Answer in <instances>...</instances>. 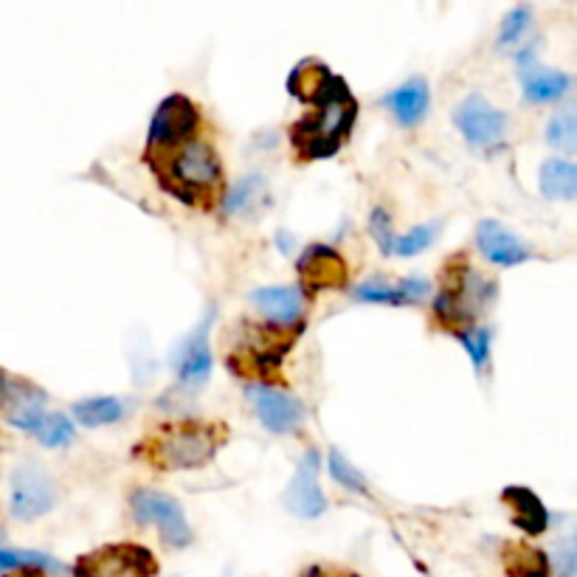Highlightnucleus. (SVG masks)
<instances>
[{
    "label": "nucleus",
    "instance_id": "nucleus-1",
    "mask_svg": "<svg viewBox=\"0 0 577 577\" xmlns=\"http://www.w3.org/2000/svg\"><path fill=\"white\" fill-rule=\"evenodd\" d=\"M290 96L301 99L310 113L290 127V144L301 161H324L350 138L358 119V102L350 85L324 62L305 60L288 76Z\"/></svg>",
    "mask_w": 577,
    "mask_h": 577
},
{
    "label": "nucleus",
    "instance_id": "nucleus-2",
    "mask_svg": "<svg viewBox=\"0 0 577 577\" xmlns=\"http://www.w3.org/2000/svg\"><path fill=\"white\" fill-rule=\"evenodd\" d=\"M147 164L164 192L186 206H212L220 197V155L200 138H192L175 150H147Z\"/></svg>",
    "mask_w": 577,
    "mask_h": 577
},
{
    "label": "nucleus",
    "instance_id": "nucleus-3",
    "mask_svg": "<svg viewBox=\"0 0 577 577\" xmlns=\"http://www.w3.org/2000/svg\"><path fill=\"white\" fill-rule=\"evenodd\" d=\"M228 431L223 423H169L147 434L135 445V456L158 471H195L209 465L226 445Z\"/></svg>",
    "mask_w": 577,
    "mask_h": 577
},
{
    "label": "nucleus",
    "instance_id": "nucleus-4",
    "mask_svg": "<svg viewBox=\"0 0 577 577\" xmlns=\"http://www.w3.org/2000/svg\"><path fill=\"white\" fill-rule=\"evenodd\" d=\"M487 301V282L473 274L465 257H454L445 265V282L434 299V316L440 327L454 336L473 330L476 313Z\"/></svg>",
    "mask_w": 577,
    "mask_h": 577
},
{
    "label": "nucleus",
    "instance_id": "nucleus-5",
    "mask_svg": "<svg viewBox=\"0 0 577 577\" xmlns=\"http://www.w3.org/2000/svg\"><path fill=\"white\" fill-rule=\"evenodd\" d=\"M158 560L142 544H107L82 555L74 566V577H155Z\"/></svg>",
    "mask_w": 577,
    "mask_h": 577
},
{
    "label": "nucleus",
    "instance_id": "nucleus-6",
    "mask_svg": "<svg viewBox=\"0 0 577 577\" xmlns=\"http://www.w3.org/2000/svg\"><path fill=\"white\" fill-rule=\"evenodd\" d=\"M130 507H133L135 522L158 529L161 540L169 544V547L186 549L192 538H195L189 522H186L184 507L173 496H166V493L142 487V491H135L130 496Z\"/></svg>",
    "mask_w": 577,
    "mask_h": 577
},
{
    "label": "nucleus",
    "instance_id": "nucleus-7",
    "mask_svg": "<svg viewBox=\"0 0 577 577\" xmlns=\"http://www.w3.org/2000/svg\"><path fill=\"white\" fill-rule=\"evenodd\" d=\"M54 504L56 487L43 467L31 465V462H23V465L14 467L12 498H9V507H12L14 518H20V522H34V518L54 511Z\"/></svg>",
    "mask_w": 577,
    "mask_h": 577
},
{
    "label": "nucleus",
    "instance_id": "nucleus-8",
    "mask_svg": "<svg viewBox=\"0 0 577 577\" xmlns=\"http://www.w3.org/2000/svg\"><path fill=\"white\" fill-rule=\"evenodd\" d=\"M454 124L465 135V142L480 150L502 147L504 135H507V116L480 93H473L456 105Z\"/></svg>",
    "mask_w": 577,
    "mask_h": 577
},
{
    "label": "nucleus",
    "instance_id": "nucleus-9",
    "mask_svg": "<svg viewBox=\"0 0 577 577\" xmlns=\"http://www.w3.org/2000/svg\"><path fill=\"white\" fill-rule=\"evenodd\" d=\"M197 133V107L184 93H173L155 111L153 124H150V150H175L181 144L192 142Z\"/></svg>",
    "mask_w": 577,
    "mask_h": 577
},
{
    "label": "nucleus",
    "instance_id": "nucleus-10",
    "mask_svg": "<svg viewBox=\"0 0 577 577\" xmlns=\"http://www.w3.org/2000/svg\"><path fill=\"white\" fill-rule=\"evenodd\" d=\"M212 367H215V356H212V313L200 319V324L192 330L186 338V344L181 347L178 356V383L186 394H197L206 389L212 378Z\"/></svg>",
    "mask_w": 577,
    "mask_h": 577
},
{
    "label": "nucleus",
    "instance_id": "nucleus-11",
    "mask_svg": "<svg viewBox=\"0 0 577 577\" xmlns=\"http://www.w3.org/2000/svg\"><path fill=\"white\" fill-rule=\"evenodd\" d=\"M299 279L301 288L308 293H319V290H344L350 285V265L336 248L330 246H310L308 251L299 257Z\"/></svg>",
    "mask_w": 577,
    "mask_h": 577
},
{
    "label": "nucleus",
    "instance_id": "nucleus-12",
    "mask_svg": "<svg viewBox=\"0 0 577 577\" xmlns=\"http://www.w3.org/2000/svg\"><path fill=\"white\" fill-rule=\"evenodd\" d=\"M248 403H251L254 414L259 418V423L265 425L274 434H290L301 425L305 420V409L296 398L279 392V389H270L257 383V387H248Z\"/></svg>",
    "mask_w": 577,
    "mask_h": 577
},
{
    "label": "nucleus",
    "instance_id": "nucleus-13",
    "mask_svg": "<svg viewBox=\"0 0 577 577\" xmlns=\"http://www.w3.org/2000/svg\"><path fill=\"white\" fill-rule=\"evenodd\" d=\"M288 511L299 518H319L327 511V498L319 487V454L308 451L296 467L290 487L285 491Z\"/></svg>",
    "mask_w": 577,
    "mask_h": 577
},
{
    "label": "nucleus",
    "instance_id": "nucleus-14",
    "mask_svg": "<svg viewBox=\"0 0 577 577\" xmlns=\"http://www.w3.org/2000/svg\"><path fill=\"white\" fill-rule=\"evenodd\" d=\"M476 248L487 262L498 265V268H516L533 257V251L518 240L516 234L504 228L498 220H482L476 226Z\"/></svg>",
    "mask_w": 577,
    "mask_h": 577
},
{
    "label": "nucleus",
    "instance_id": "nucleus-15",
    "mask_svg": "<svg viewBox=\"0 0 577 577\" xmlns=\"http://www.w3.org/2000/svg\"><path fill=\"white\" fill-rule=\"evenodd\" d=\"M254 308L268 321L279 327L299 324L301 310H305V299L296 288H285V285H270V288H257L251 293Z\"/></svg>",
    "mask_w": 577,
    "mask_h": 577
},
{
    "label": "nucleus",
    "instance_id": "nucleus-16",
    "mask_svg": "<svg viewBox=\"0 0 577 577\" xmlns=\"http://www.w3.org/2000/svg\"><path fill=\"white\" fill-rule=\"evenodd\" d=\"M431 285L420 277L400 279L398 285H387L383 279L378 282H367L356 288L358 301H378V305H394V308H405V305H420L429 296Z\"/></svg>",
    "mask_w": 577,
    "mask_h": 577
},
{
    "label": "nucleus",
    "instance_id": "nucleus-17",
    "mask_svg": "<svg viewBox=\"0 0 577 577\" xmlns=\"http://www.w3.org/2000/svg\"><path fill=\"white\" fill-rule=\"evenodd\" d=\"M502 502L513 511V524H516L518 529H524L527 535L547 533L549 513L547 507H544V502H540L529 487H522V485L504 487Z\"/></svg>",
    "mask_w": 577,
    "mask_h": 577
},
{
    "label": "nucleus",
    "instance_id": "nucleus-18",
    "mask_svg": "<svg viewBox=\"0 0 577 577\" xmlns=\"http://www.w3.org/2000/svg\"><path fill=\"white\" fill-rule=\"evenodd\" d=\"M383 102H387V107L394 113V119H398L400 124L412 127V124H418L420 119L425 116V111H429V82H425L423 76H414V80H409L405 85L394 87Z\"/></svg>",
    "mask_w": 577,
    "mask_h": 577
},
{
    "label": "nucleus",
    "instance_id": "nucleus-19",
    "mask_svg": "<svg viewBox=\"0 0 577 577\" xmlns=\"http://www.w3.org/2000/svg\"><path fill=\"white\" fill-rule=\"evenodd\" d=\"M571 76L564 71H549V68L524 65V99L527 102H558L569 93Z\"/></svg>",
    "mask_w": 577,
    "mask_h": 577
},
{
    "label": "nucleus",
    "instance_id": "nucleus-20",
    "mask_svg": "<svg viewBox=\"0 0 577 577\" xmlns=\"http://www.w3.org/2000/svg\"><path fill=\"white\" fill-rule=\"evenodd\" d=\"M540 195L547 200L571 203L577 197V166L566 158L544 161L538 175Z\"/></svg>",
    "mask_w": 577,
    "mask_h": 577
},
{
    "label": "nucleus",
    "instance_id": "nucleus-21",
    "mask_svg": "<svg viewBox=\"0 0 577 577\" xmlns=\"http://www.w3.org/2000/svg\"><path fill=\"white\" fill-rule=\"evenodd\" d=\"M504 571L507 577H549L553 566L544 549L533 544H507L504 547Z\"/></svg>",
    "mask_w": 577,
    "mask_h": 577
},
{
    "label": "nucleus",
    "instance_id": "nucleus-22",
    "mask_svg": "<svg viewBox=\"0 0 577 577\" xmlns=\"http://www.w3.org/2000/svg\"><path fill=\"white\" fill-rule=\"evenodd\" d=\"M71 412H74L80 425H85V429H99V425L119 423L124 414V403L119 398H87L74 403Z\"/></svg>",
    "mask_w": 577,
    "mask_h": 577
},
{
    "label": "nucleus",
    "instance_id": "nucleus-23",
    "mask_svg": "<svg viewBox=\"0 0 577 577\" xmlns=\"http://www.w3.org/2000/svg\"><path fill=\"white\" fill-rule=\"evenodd\" d=\"M268 200V192H265V178L259 175H248L240 184L234 186V192L226 200V212L234 217H248L254 212L262 209V203Z\"/></svg>",
    "mask_w": 577,
    "mask_h": 577
},
{
    "label": "nucleus",
    "instance_id": "nucleus-24",
    "mask_svg": "<svg viewBox=\"0 0 577 577\" xmlns=\"http://www.w3.org/2000/svg\"><path fill=\"white\" fill-rule=\"evenodd\" d=\"M31 436H38L40 443L49 445V449H62V445H68L74 440V425H71V420H68L65 414L45 412Z\"/></svg>",
    "mask_w": 577,
    "mask_h": 577
},
{
    "label": "nucleus",
    "instance_id": "nucleus-25",
    "mask_svg": "<svg viewBox=\"0 0 577 577\" xmlns=\"http://www.w3.org/2000/svg\"><path fill=\"white\" fill-rule=\"evenodd\" d=\"M547 142L553 144L555 150H560V153H575L577 122H575V111H571V107H564V111H558L553 119H549Z\"/></svg>",
    "mask_w": 577,
    "mask_h": 577
},
{
    "label": "nucleus",
    "instance_id": "nucleus-26",
    "mask_svg": "<svg viewBox=\"0 0 577 577\" xmlns=\"http://www.w3.org/2000/svg\"><path fill=\"white\" fill-rule=\"evenodd\" d=\"M327 465H330L332 480H336L338 485L344 487V491L358 493V496H369V485H367V480H363V473L358 471L356 465H350V462L344 460V454H341V451L332 449L330 451V460H327Z\"/></svg>",
    "mask_w": 577,
    "mask_h": 577
},
{
    "label": "nucleus",
    "instance_id": "nucleus-27",
    "mask_svg": "<svg viewBox=\"0 0 577 577\" xmlns=\"http://www.w3.org/2000/svg\"><path fill=\"white\" fill-rule=\"evenodd\" d=\"M436 234H440V223H425V226L412 228L403 237H394L392 254H398V257H414V254L425 251L436 240Z\"/></svg>",
    "mask_w": 577,
    "mask_h": 577
},
{
    "label": "nucleus",
    "instance_id": "nucleus-28",
    "mask_svg": "<svg viewBox=\"0 0 577 577\" xmlns=\"http://www.w3.org/2000/svg\"><path fill=\"white\" fill-rule=\"evenodd\" d=\"M60 569L54 558L43 553H25V549H0V571H14V569Z\"/></svg>",
    "mask_w": 577,
    "mask_h": 577
},
{
    "label": "nucleus",
    "instance_id": "nucleus-29",
    "mask_svg": "<svg viewBox=\"0 0 577 577\" xmlns=\"http://www.w3.org/2000/svg\"><path fill=\"white\" fill-rule=\"evenodd\" d=\"M529 23H533V9L529 7H516L507 18H504L502 31H498V49H511L518 40L527 34Z\"/></svg>",
    "mask_w": 577,
    "mask_h": 577
},
{
    "label": "nucleus",
    "instance_id": "nucleus-30",
    "mask_svg": "<svg viewBox=\"0 0 577 577\" xmlns=\"http://www.w3.org/2000/svg\"><path fill=\"white\" fill-rule=\"evenodd\" d=\"M456 338H460V344L467 350V356H471L473 367H485V361L491 358V330L480 327V330H467Z\"/></svg>",
    "mask_w": 577,
    "mask_h": 577
},
{
    "label": "nucleus",
    "instance_id": "nucleus-31",
    "mask_svg": "<svg viewBox=\"0 0 577 577\" xmlns=\"http://www.w3.org/2000/svg\"><path fill=\"white\" fill-rule=\"evenodd\" d=\"M369 234L375 237V243L381 246V251L387 254V257L394 251V228L387 209H375L369 215Z\"/></svg>",
    "mask_w": 577,
    "mask_h": 577
},
{
    "label": "nucleus",
    "instance_id": "nucleus-32",
    "mask_svg": "<svg viewBox=\"0 0 577 577\" xmlns=\"http://www.w3.org/2000/svg\"><path fill=\"white\" fill-rule=\"evenodd\" d=\"M555 571L560 577H575V547H571V540H566L560 547L558 558H555Z\"/></svg>",
    "mask_w": 577,
    "mask_h": 577
},
{
    "label": "nucleus",
    "instance_id": "nucleus-33",
    "mask_svg": "<svg viewBox=\"0 0 577 577\" xmlns=\"http://www.w3.org/2000/svg\"><path fill=\"white\" fill-rule=\"evenodd\" d=\"M14 378H9L3 369H0V409H7V403L12 400V392H14Z\"/></svg>",
    "mask_w": 577,
    "mask_h": 577
},
{
    "label": "nucleus",
    "instance_id": "nucleus-34",
    "mask_svg": "<svg viewBox=\"0 0 577 577\" xmlns=\"http://www.w3.org/2000/svg\"><path fill=\"white\" fill-rule=\"evenodd\" d=\"M299 577H358V575H352V571H330L324 569V566H310V569L301 571Z\"/></svg>",
    "mask_w": 577,
    "mask_h": 577
},
{
    "label": "nucleus",
    "instance_id": "nucleus-35",
    "mask_svg": "<svg viewBox=\"0 0 577 577\" xmlns=\"http://www.w3.org/2000/svg\"><path fill=\"white\" fill-rule=\"evenodd\" d=\"M12 577H43V571H40V569H31V566H25V569H14Z\"/></svg>",
    "mask_w": 577,
    "mask_h": 577
}]
</instances>
